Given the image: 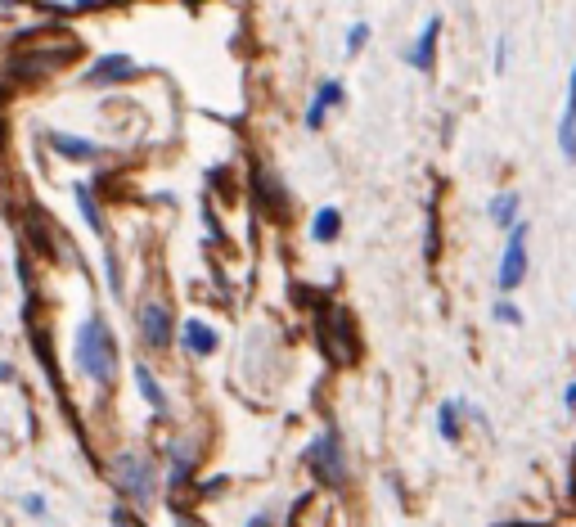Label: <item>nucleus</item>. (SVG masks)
<instances>
[{"label":"nucleus","instance_id":"3","mask_svg":"<svg viewBox=\"0 0 576 527\" xmlns=\"http://www.w3.org/2000/svg\"><path fill=\"white\" fill-rule=\"evenodd\" d=\"M527 280V226H513L504 239V257H500V289H518Z\"/></svg>","mask_w":576,"mask_h":527},{"label":"nucleus","instance_id":"21","mask_svg":"<svg viewBox=\"0 0 576 527\" xmlns=\"http://www.w3.org/2000/svg\"><path fill=\"white\" fill-rule=\"evenodd\" d=\"M113 527H135V523H131V514H126V509H113Z\"/></svg>","mask_w":576,"mask_h":527},{"label":"nucleus","instance_id":"10","mask_svg":"<svg viewBox=\"0 0 576 527\" xmlns=\"http://www.w3.org/2000/svg\"><path fill=\"white\" fill-rule=\"evenodd\" d=\"M437 37H441V19H428V23H423V32H419V41H414V50H410V64L419 68V73H428V68H432Z\"/></svg>","mask_w":576,"mask_h":527},{"label":"nucleus","instance_id":"6","mask_svg":"<svg viewBox=\"0 0 576 527\" xmlns=\"http://www.w3.org/2000/svg\"><path fill=\"white\" fill-rule=\"evenodd\" d=\"M320 338L324 343H333L329 352H333V361L338 365H347L351 356V347H356V338H351V325H347V316H342V311H324V320H320Z\"/></svg>","mask_w":576,"mask_h":527},{"label":"nucleus","instance_id":"12","mask_svg":"<svg viewBox=\"0 0 576 527\" xmlns=\"http://www.w3.org/2000/svg\"><path fill=\"white\" fill-rule=\"evenodd\" d=\"M333 104H342V86L338 82H324L320 91H315V100H311V109H306V127H320L324 122V109H333Z\"/></svg>","mask_w":576,"mask_h":527},{"label":"nucleus","instance_id":"23","mask_svg":"<svg viewBox=\"0 0 576 527\" xmlns=\"http://www.w3.org/2000/svg\"><path fill=\"white\" fill-rule=\"evenodd\" d=\"M248 527H270V518H266V514H261V518H252V523H248Z\"/></svg>","mask_w":576,"mask_h":527},{"label":"nucleus","instance_id":"8","mask_svg":"<svg viewBox=\"0 0 576 527\" xmlns=\"http://www.w3.org/2000/svg\"><path fill=\"white\" fill-rule=\"evenodd\" d=\"M131 73H135V64H131V59H126V55H104V59H99V64L86 73V82H90V86H104V82H126V77H131Z\"/></svg>","mask_w":576,"mask_h":527},{"label":"nucleus","instance_id":"18","mask_svg":"<svg viewBox=\"0 0 576 527\" xmlns=\"http://www.w3.org/2000/svg\"><path fill=\"white\" fill-rule=\"evenodd\" d=\"M18 509H23L27 518H45V509H50V505H45L41 491H27V496H18Z\"/></svg>","mask_w":576,"mask_h":527},{"label":"nucleus","instance_id":"13","mask_svg":"<svg viewBox=\"0 0 576 527\" xmlns=\"http://www.w3.org/2000/svg\"><path fill=\"white\" fill-rule=\"evenodd\" d=\"M135 388H140V397L149 401V406L158 410V415H162V410H167V392L158 388V379H153V370H149V365H135Z\"/></svg>","mask_w":576,"mask_h":527},{"label":"nucleus","instance_id":"16","mask_svg":"<svg viewBox=\"0 0 576 527\" xmlns=\"http://www.w3.org/2000/svg\"><path fill=\"white\" fill-rule=\"evenodd\" d=\"M491 221L495 226H518V194H500V199H491Z\"/></svg>","mask_w":576,"mask_h":527},{"label":"nucleus","instance_id":"4","mask_svg":"<svg viewBox=\"0 0 576 527\" xmlns=\"http://www.w3.org/2000/svg\"><path fill=\"white\" fill-rule=\"evenodd\" d=\"M311 469L320 473L324 482H333V487H338L342 478H347V460H342V442H338V433H324L320 442L311 446Z\"/></svg>","mask_w":576,"mask_h":527},{"label":"nucleus","instance_id":"5","mask_svg":"<svg viewBox=\"0 0 576 527\" xmlns=\"http://www.w3.org/2000/svg\"><path fill=\"white\" fill-rule=\"evenodd\" d=\"M140 338H144V347H153V352L171 347V311L162 307V302H144L140 307Z\"/></svg>","mask_w":576,"mask_h":527},{"label":"nucleus","instance_id":"22","mask_svg":"<svg viewBox=\"0 0 576 527\" xmlns=\"http://www.w3.org/2000/svg\"><path fill=\"white\" fill-rule=\"evenodd\" d=\"M81 10H95V5H104V0H77Z\"/></svg>","mask_w":576,"mask_h":527},{"label":"nucleus","instance_id":"15","mask_svg":"<svg viewBox=\"0 0 576 527\" xmlns=\"http://www.w3.org/2000/svg\"><path fill=\"white\" fill-rule=\"evenodd\" d=\"M72 194H77V203H81V217L90 221V230H95V235L104 239V235H108V226H104V217H99V203H95V194H90L86 185H77V190H72Z\"/></svg>","mask_w":576,"mask_h":527},{"label":"nucleus","instance_id":"7","mask_svg":"<svg viewBox=\"0 0 576 527\" xmlns=\"http://www.w3.org/2000/svg\"><path fill=\"white\" fill-rule=\"evenodd\" d=\"M558 149H563L567 163H576V68L567 77V104H563V118H558Z\"/></svg>","mask_w":576,"mask_h":527},{"label":"nucleus","instance_id":"9","mask_svg":"<svg viewBox=\"0 0 576 527\" xmlns=\"http://www.w3.org/2000/svg\"><path fill=\"white\" fill-rule=\"evenodd\" d=\"M180 343H185L194 356H212L216 352V329L203 325V320H185V325H180Z\"/></svg>","mask_w":576,"mask_h":527},{"label":"nucleus","instance_id":"19","mask_svg":"<svg viewBox=\"0 0 576 527\" xmlns=\"http://www.w3.org/2000/svg\"><path fill=\"white\" fill-rule=\"evenodd\" d=\"M365 41H369V23H356V28L347 32V55H356V50L365 46Z\"/></svg>","mask_w":576,"mask_h":527},{"label":"nucleus","instance_id":"17","mask_svg":"<svg viewBox=\"0 0 576 527\" xmlns=\"http://www.w3.org/2000/svg\"><path fill=\"white\" fill-rule=\"evenodd\" d=\"M437 433L446 437V442H455V437H459V401H441V410H437Z\"/></svg>","mask_w":576,"mask_h":527},{"label":"nucleus","instance_id":"2","mask_svg":"<svg viewBox=\"0 0 576 527\" xmlns=\"http://www.w3.org/2000/svg\"><path fill=\"white\" fill-rule=\"evenodd\" d=\"M113 482L131 505H153V496H158V469L140 451L113 455Z\"/></svg>","mask_w":576,"mask_h":527},{"label":"nucleus","instance_id":"24","mask_svg":"<svg viewBox=\"0 0 576 527\" xmlns=\"http://www.w3.org/2000/svg\"><path fill=\"white\" fill-rule=\"evenodd\" d=\"M567 406H576V383H572V388H567Z\"/></svg>","mask_w":576,"mask_h":527},{"label":"nucleus","instance_id":"14","mask_svg":"<svg viewBox=\"0 0 576 527\" xmlns=\"http://www.w3.org/2000/svg\"><path fill=\"white\" fill-rule=\"evenodd\" d=\"M338 230H342L338 208H320V212H315V221H311V235L320 239V244H329V239H338Z\"/></svg>","mask_w":576,"mask_h":527},{"label":"nucleus","instance_id":"1","mask_svg":"<svg viewBox=\"0 0 576 527\" xmlns=\"http://www.w3.org/2000/svg\"><path fill=\"white\" fill-rule=\"evenodd\" d=\"M77 365L81 374H90V379L99 383V388H108L117 374V343H113V329H108L104 316H90L86 325H81L77 334Z\"/></svg>","mask_w":576,"mask_h":527},{"label":"nucleus","instance_id":"20","mask_svg":"<svg viewBox=\"0 0 576 527\" xmlns=\"http://www.w3.org/2000/svg\"><path fill=\"white\" fill-rule=\"evenodd\" d=\"M495 316H500V320H509V325H522V311L513 307V302H495Z\"/></svg>","mask_w":576,"mask_h":527},{"label":"nucleus","instance_id":"11","mask_svg":"<svg viewBox=\"0 0 576 527\" xmlns=\"http://www.w3.org/2000/svg\"><path fill=\"white\" fill-rule=\"evenodd\" d=\"M45 145H50L54 154H63V158H99V145L77 140V136H63V131H50V136H45Z\"/></svg>","mask_w":576,"mask_h":527}]
</instances>
